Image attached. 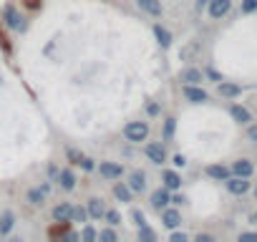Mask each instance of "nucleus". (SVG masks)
I'll return each instance as SVG.
<instances>
[{
	"mask_svg": "<svg viewBox=\"0 0 257 242\" xmlns=\"http://www.w3.org/2000/svg\"><path fill=\"white\" fill-rule=\"evenodd\" d=\"M172 202H174V204H184L187 199H184V194H174V197H172Z\"/></svg>",
	"mask_w": 257,
	"mask_h": 242,
	"instance_id": "ea45409f",
	"label": "nucleus"
},
{
	"mask_svg": "<svg viewBox=\"0 0 257 242\" xmlns=\"http://www.w3.org/2000/svg\"><path fill=\"white\" fill-rule=\"evenodd\" d=\"M232 8V0H209V16L212 18H224Z\"/></svg>",
	"mask_w": 257,
	"mask_h": 242,
	"instance_id": "1a4fd4ad",
	"label": "nucleus"
},
{
	"mask_svg": "<svg viewBox=\"0 0 257 242\" xmlns=\"http://www.w3.org/2000/svg\"><path fill=\"white\" fill-rule=\"evenodd\" d=\"M164 187H167L169 192L179 189V187H182V177H179L174 169H167V172H164Z\"/></svg>",
	"mask_w": 257,
	"mask_h": 242,
	"instance_id": "a211bd4d",
	"label": "nucleus"
},
{
	"mask_svg": "<svg viewBox=\"0 0 257 242\" xmlns=\"http://www.w3.org/2000/svg\"><path fill=\"white\" fill-rule=\"evenodd\" d=\"M86 209H88V217H93V219H101V217L106 214V207H103V202H101L98 197H93V199H88V204H86Z\"/></svg>",
	"mask_w": 257,
	"mask_h": 242,
	"instance_id": "ddd939ff",
	"label": "nucleus"
},
{
	"mask_svg": "<svg viewBox=\"0 0 257 242\" xmlns=\"http://www.w3.org/2000/svg\"><path fill=\"white\" fill-rule=\"evenodd\" d=\"M257 11V0H242V13H254Z\"/></svg>",
	"mask_w": 257,
	"mask_h": 242,
	"instance_id": "2f4dec72",
	"label": "nucleus"
},
{
	"mask_svg": "<svg viewBox=\"0 0 257 242\" xmlns=\"http://www.w3.org/2000/svg\"><path fill=\"white\" fill-rule=\"evenodd\" d=\"M96 237H98V232H96L93 227H83V232H81V239H83V242H93Z\"/></svg>",
	"mask_w": 257,
	"mask_h": 242,
	"instance_id": "cd10ccee",
	"label": "nucleus"
},
{
	"mask_svg": "<svg viewBox=\"0 0 257 242\" xmlns=\"http://www.w3.org/2000/svg\"><path fill=\"white\" fill-rule=\"evenodd\" d=\"M81 167H83L86 172H91V169H96V164H93V159H88V157H83V159H81Z\"/></svg>",
	"mask_w": 257,
	"mask_h": 242,
	"instance_id": "f704fd0d",
	"label": "nucleus"
},
{
	"mask_svg": "<svg viewBox=\"0 0 257 242\" xmlns=\"http://www.w3.org/2000/svg\"><path fill=\"white\" fill-rule=\"evenodd\" d=\"M46 194H48V192H46L43 187L31 189V192H28V202H31V204H43V197H46Z\"/></svg>",
	"mask_w": 257,
	"mask_h": 242,
	"instance_id": "b1692460",
	"label": "nucleus"
},
{
	"mask_svg": "<svg viewBox=\"0 0 257 242\" xmlns=\"http://www.w3.org/2000/svg\"><path fill=\"white\" fill-rule=\"evenodd\" d=\"M147 137H149L147 121H128V124L123 127V139L132 142V144H142V142H147Z\"/></svg>",
	"mask_w": 257,
	"mask_h": 242,
	"instance_id": "f257e3e1",
	"label": "nucleus"
},
{
	"mask_svg": "<svg viewBox=\"0 0 257 242\" xmlns=\"http://www.w3.org/2000/svg\"><path fill=\"white\" fill-rule=\"evenodd\" d=\"M154 36H157V41H159V46H162V48H169V46H172V33H169L167 28L154 26Z\"/></svg>",
	"mask_w": 257,
	"mask_h": 242,
	"instance_id": "4be33fe9",
	"label": "nucleus"
},
{
	"mask_svg": "<svg viewBox=\"0 0 257 242\" xmlns=\"http://www.w3.org/2000/svg\"><path fill=\"white\" fill-rule=\"evenodd\" d=\"M239 91H242V88H239L237 83H227V81H222V83H219V93H222V96H227V98L239 96Z\"/></svg>",
	"mask_w": 257,
	"mask_h": 242,
	"instance_id": "5701e85b",
	"label": "nucleus"
},
{
	"mask_svg": "<svg viewBox=\"0 0 257 242\" xmlns=\"http://www.w3.org/2000/svg\"><path fill=\"white\" fill-rule=\"evenodd\" d=\"M254 222H257V212H254Z\"/></svg>",
	"mask_w": 257,
	"mask_h": 242,
	"instance_id": "49530a36",
	"label": "nucleus"
},
{
	"mask_svg": "<svg viewBox=\"0 0 257 242\" xmlns=\"http://www.w3.org/2000/svg\"><path fill=\"white\" fill-rule=\"evenodd\" d=\"M3 21H6V26H8L11 31H26V28H28L26 18L18 13L16 6H6V11H3Z\"/></svg>",
	"mask_w": 257,
	"mask_h": 242,
	"instance_id": "f03ea898",
	"label": "nucleus"
},
{
	"mask_svg": "<svg viewBox=\"0 0 257 242\" xmlns=\"http://www.w3.org/2000/svg\"><path fill=\"white\" fill-rule=\"evenodd\" d=\"M184 98H187V101H192V103H204L209 96H207V91H204V88L184 83Z\"/></svg>",
	"mask_w": 257,
	"mask_h": 242,
	"instance_id": "423d86ee",
	"label": "nucleus"
},
{
	"mask_svg": "<svg viewBox=\"0 0 257 242\" xmlns=\"http://www.w3.org/2000/svg\"><path fill=\"white\" fill-rule=\"evenodd\" d=\"M58 184H61V189L71 192V189L76 187V177H73V172H71V169H61V172H58Z\"/></svg>",
	"mask_w": 257,
	"mask_h": 242,
	"instance_id": "dca6fc26",
	"label": "nucleus"
},
{
	"mask_svg": "<svg viewBox=\"0 0 257 242\" xmlns=\"http://www.w3.org/2000/svg\"><path fill=\"white\" fill-rule=\"evenodd\" d=\"M174 129H177V118H167V121H164V139H167V142L174 137Z\"/></svg>",
	"mask_w": 257,
	"mask_h": 242,
	"instance_id": "393cba45",
	"label": "nucleus"
},
{
	"mask_svg": "<svg viewBox=\"0 0 257 242\" xmlns=\"http://www.w3.org/2000/svg\"><path fill=\"white\" fill-rule=\"evenodd\" d=\"M48 174H51L53 179H58V167H48Z\"/></svg>",
	"mask_w": 257,
	"mask_h": 242,
	"instance_id": "37998d69",
	"label": "nucleus"
},
{
	"mask_svg": "<svg viewBox=\"0 0 257 242\" xmlns=\"http://www.w3.org/2000/svg\"><path fill=\"white\" fill-rule=\"evenodd\" d=\"M172 242H187V234L184 232H172Z\"/></svg>",
	"mask_w": 257,
	"mask_h": 242,
	"instance_id": "c9c22d12",
	"label": "nucleus"
},
{
	"mask_svg": "<svg viewBox=\"0 0 257 242\" xmlns=\"http://www.w3.org/2000/svg\"><path fill=\"white\" fill-rule=\"evenodd\" d=\"M128 187H132V192H144L147 189V174L144 172H132V177H128Z\"/></svg>",
	"mask_w": 257,
	"mask_h": 242,
	"instance_id": "2eb2a0df",
	"label": "nucleus"
},
{
	"mask_svg": "<svg viewBox=\"0 0 257 242\" xmlns=\"http://www.w3.org/2000/svg\"><path fill=\"white\" fill-rule=\"evenodd\" d=\"M254 197H257V187H254Z\"/></svg>",
	"mask_w": 257,
	"mask_h": 242,
	"instance_id": "a18cd8bd",
	"label": "nucleus"
},
{
	"mask_svg": "<svg viewBox=\"0 0 257 242\" xmlns=\"http://www.w3.org/2000/svg\"><path fill=\"white\" fill-rule=\"evenodd\" d=\"M73 219H76V222H86V219H88V209H83V207H73Z\"/></svg>",
	"mask_w": 257,
	"mask_h": 242,
	"instance_id": "c85d7f7f",
	"label": "nucleus"
},
{
	"mask_svg": "<svg viewBox=\"0 0 257 242\" xmlns=\"http://www.w3.org/2000/svg\"><path fill=\"white\" fill-rule=\"evenodd\" d=\"M98 172H101L103 179H118L123 174V167L118 162H101L98 164Z\"/></svg>",
	"mask_w": 257,
	"mask_h": 242,
	"instance_id": "39448f33",
	"label": "nucleus"
},
{
	"mask_svg": "<svg viewBox=\"0 0 257 242\" xmlns=\"http://www.w3.org/2000/svg\"><path fill=\"white\" fill-rule=\"evenodd\" d=\"M113 197L118 202H132L134 192H132V187H128V184H113Z\"/></svg>",
	"mask_w": 257,
	"mask_h": 242,
	"instance_id": "6ab92c4d",
	"label": "nucleus"
},
{
	"mask_svg": "<svg viewBox=\"0 0 257 242\" xmlns=\"http://www.w3.org/2000/svg\"><path fill=\"white\" fill-rule=\"evenodd\" d=\"M229 113H232V118L237 121V124H249V121H252V113H249L244 106H239V103H234V106L229 108Z\"/></svg>",
	"mask_w": 257,
	"mask_h": 242,
	"instance_id": "f8f14e48",
	"label": "nucleus"
},
{
	"mask_svg": "<svg viewBox=\"0 0 257 242\" xmlns=\"http://www.w3.org/2000/svg\"><path fill=\"white\" fill-rule=\"evenodd\" d=\"M154 229H149V224H144V227H139V239H147V242H154Z\"/></svg>",
	"mask_w": 257,
	"mask_h": 242,
	"instance_id": "bb28decb",
	"label": "nucleus"
},
{
	"mask_svg": "<svg viewBox=\"0 0 257 242\" xmlns=\"http://www.w3.org/2000/svg\"><path fill=\"white\" fill-rule=\"evenodd\" d=\"M224 184H227V189H229V194H247L249 192V182H247V177H227L224 179Z\"/></svg>",
	"mask_w": 257,
	"mask_h": 242,
	"instance_id": "20e7f679",
	"label": "nucleus"
},
{
	"mask_svg": "<svg viewBox=\"0 0 257 242\" xmlns=\"http://www.w3.org/2000/svg\"><path fill=\"white\" fill-rule=\"evenodd\" d=\"M98 239L101 242H116V232L113 229H101L98 232Z\"/></svg>",
	"mask_w": 257,
	"mask_h": 242,
	"instance_id": "c756f323",
	"label": "nucleus"
},
{
	"mask_svg": "<svg viewBox=\"0 0 257 242\" xmlns=\"http://www.w3.org/2000/svg\"><path fill=\"white\" fill-rule=\"evenodd\" d=\"M132 217H134V224H137V227H144V224H147V217H144V212H142V209H134V212H132Z\"/></svg>",
	"mask_w": 257,
	"mask_h": 242,
	"instance_id": "7c9ffc66",
	"label": "nucleus"
},
{
	"mask_svg": "<svg viewBox=\"0 0 257 242\" xmlns=\"http://www.w3.org/2000/svg\"><path fill=\"white\" fill-rule=\"evenodd\" d=\"M53 222H73V207L68 202H61L53 207Z\"/></svg>",
	"mask_w": 257,
	"mask_h": 242,
	"instance_id": "0eeeda50",
	"label": "nucleus"
},
{
	"mask_svg": "<svg viewBox=\"0 0 257 242\" xmlns=\"http://www.w3.org/2000/svg\"><path fill=\"white\" fill-rule=\"evenodd\" d=\"M66 154H68V159H71L73 164H81V159H83V154L76 152V149H66Z\"/></svg>",
	"mask_w": 257,
	"mask_h": 242,
	"instance_id": "473e14b6",
	"label": "nucleus"
},
{
	"mask_svg": "<svg viewBox=\"0 0 257 242\" xmlns=\"http://www.w3.org/2000/svg\"><path fill=\"white\" fill-rule=\"evenodd\" d=\"M63 239H68V242H76V239H78V234H73V232H66V234H63Z\"/></svg>",
	"mask_w": 257,
	"mask_h": 242,
	"instance_id": "a19ab883",
	"label": "nucleus"
},
{
	"mask_svg": "<svg viewBox=\"0 0 257 242\" xmlns=\"http://www.w3.org/2000/svg\"><path fill=\"white\" fill-rule=\"evenodd\" d=\"M162 224H164L167 229L179 227V224H182V214H179V209H169V207H164V209H162Z\"/></svg>",
	"mask_w": 257,
	"mask_h": 242,
	"instance_id": "6e6552de",
	"label": "nucleus"
},
{
	"mask_svg": "<svg viewBox=\"0 0 257 242\" xmlns=\"http://www.w3.org/2000/svg\"><path fill=\"white\" fill-rule=\"evenodd\" d=\"M239 242H257V232H242Z\"/></svg>",
	"mask_w": 257,
	"mask_h": 242,
	"instance_id": "72a5a7b5",
	"label": "nucleus"
},
{
	"mask_svg": "<svg viewBox=\"0 0 257 242\" xmlns=\"http://www.w3.org/2000/svg\"><path fill=\"white\" fill-rule=\"evenodd\" d=\"M207 177L224 182V179L229 177V169H227V167H222V164H209V167H207Z\"/></svg>",
	"mask_w": 257,
	"mask_h": 242,
	"instance_id": "412c9836",
	"label": "nucleus"
},
{
	"mask_svg": "<svg viewBox=\"0 0 257 242\" xmlns=\"http://www.w3.org/2000/svg\"><path fill=\"white\" fill-rule=\"evenodd\" d=\"M207 76H209L212 81H222V76H219V73H217L214 68H207Z\"/></svg>",
	"mask_w": 257,
	"mask_h": 242,
	"instance_id": "4c0bfd02",
	"label": "nucleus"
},
{
	"mask_svg": "<svg viewBox=\"0 0 257 242\" xmlns=\"http://www.w3.org/2000/svg\"><path fill=\"white\" fill-rule=\"evenodd\" d=\"M249 139L257 142V127H249Z\"/></svg>",
	"mask_w": 257,
	"mask_h": 242,
	"instance_id": "c03bdc74",
	"label": "nucleus"
},
{
	"mask_svg": "<svg viewBox=\"0 0 257 242\" xmlns=\"http://www.w3.org/2000/svg\"><path fill=\"white\" fill-rule=\"evenodd\" d=\"M184 164H187V159H184L182 154H177V157H174V167H184Z\"/></svg>",
	"mask_w": 257,
	"mask_h": 242,
	"instance_id": "58836bf2",
	"label": "nucleus"
},
{
	"mask_svg": "<svg viewBox=\"0 0 257 242\" xmlns=\"http://www.w3.org/2000/svg\"><path fill=\"white\" fill-rule=\"evenodd\" d=\"M197 242H212V234H197Z\"/></svg>",
	"mask_w": 257,
	"mask_h": 242,
	"instance_id": "79ce46f5",
	"label": "nucleus"
},
{
	"mask_svg": "<svg viewBox=\"0 0 257 242\" xmlns=\"http://www.w3.org/2000/svg\"><path fill=\"white\" fill-rule=\"evenodd\" d=\"M144 154L149 157V162H152V164H164V162H167V149H164V144L152 142V144H147V147H144Z\"/></svg>",
	"mask_w": 257,
	"mask_h": 242,
	"instance_id": "7ed1b4c3",
	"label": "nucleus"
},
{
	"mask_svg": "<svg viewBox=\"0 0 257 242\" xmlns=\"http://www.w3.org/2000/svg\"><path fill=\"white\" fill-rule=\"evenodd\" d=\"M13 224H16V214L11 209H6L3 214H0V234H11Z\"/></svg>",
	"mask_w": 257,
	"mask_h": 242,
	"instance_id": "f3484780",
	"label": "nucleus"
},
{
	"mask_svg": "<svg viewBox=\"0 0 257 242\" xmlns=\"http://www.w3.org/2000/svg\"><path fill=\"white\" fill-rule=\"evenodd\" d=\"M147 113H149V116H157V113H159V103H149V106H147Z\"/></svg>",
	"mask_w": 257,
	"mask_h": 242,
	"instance_id": "e433bc0d",
	"label": "nucleus"
},
{
	"mask_svg": "<svg viewBox=\"0 0 257 242\" xmlns=\"http://www.w3.org/2000/svg\"><path fill=\"white\" fill-rule=\"evenodd\" d=\"M179 78H182L184 83H189V86H197V83L202 81V71H199V68H184Z\"/></svg>",
	"mask_w": 257,
	"mask_h": 242,
	"instance_id": "aec40b11",
	"label": "nucleus"
},
{
	"mask_svg": "<svg viewBox=\"0 0 257 242\" xmlns=\"http://www.w3.org/2000/svg\"><path fill=\"white\" fill-rule=\"evenodd\" d=\"M252 172H254V167L249 159H237L232 164V174H237V177H252Z\"/></svg>",
	"mask_w": 257,
	"mask_h": 242,
	"instance_id": "9b49d317",
	"label": "nucleus"
},
{
	"mask_svg": "<svg viewBox=\"0 0 257 242\" xmlns=\"http://www.w3.org/2000/svg\"><path fill=\"white\" fill-rule=\"evenodd\" d=\"M169 202H172V197H169V189H167V187H162V189H157V192L152 194V207H154L157 212H162Z\"/></svg>",
	"mask_w": 257,
	"mask_h": 242,
	"instance_id": "9d476101",
	"label": "nucleus"
},
{
	"mask_svg": "<svg viewBox=\"0 0 257 242\" xmlns=\"http://www.w3.org/2000/svg\"><path fill=\"white\" fill-rule=\"evenodd\" d=\"M103 217H106V222H108L111 227H116V224L121 222V214H118L116 209H106V214H103Z\"/></svg>",
	"mask_w": 257,
	"mask_h": 242,
	"instance_id": "a878e982",
	"label": "nucleus"
},
{
	"mask_svg": "<svg viewBox=\"0 0 257 242\" xmlns=\"http://www.w3.org/2000/svg\"><path fill=\"white\" fill-rule=\"evenodd\" d=\"M139 3V8L144 11V13H149V16H162V0H137Z\"/></svg>",
	"mask_w": 257,
	"mask_h": 242,
	"instance_id": "4468645a",
	"label": "nucleus"
}]
</instances>
